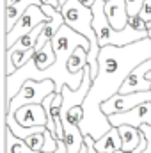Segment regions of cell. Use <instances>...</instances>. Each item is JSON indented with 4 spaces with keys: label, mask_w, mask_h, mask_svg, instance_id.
<instances>
[{
    "label": "cell",
    "mask_w": 151,
    "mask_h": 153,
    "mask_svg": "<svg viewBox=\"0 0 151 153\" xmlns=\"http://www.w3.org/2000/svg\"><path fill=\"white\" fill-rule=\"evenodd\" d=\"M151 59V39H141L126 46H103L98 57V76L93 80L87 98L84 102V119L80 130L85 135H91L94 141H100L110 128L109 116L103 114L101 103L115 96L128 75L144 61Z\"/></svg>",
    "instance_id": "1"
},
{
    "label": "cell",
    "mask_w": 151,
    "mask_h": 153,
    "mask_svg": "<svg viewBox=\"0 0 151 153\" xmlns=\"http://www.w3.org/2000/svg\"><path fill=\"white\" fill-rule=\"evenodd\" d=\"M66 25H70L73 30H76L78 34H82L84 38L89 41L91 50H89V68H91V78L94 80L98 76V57H100V43H98V36L96 30L93 27V11L85 5H82L78 0H68L62 9H61Z\"/></svg>",
    "instance_id": "2"
},
{
    "label": "cell",
    "mask_w": 151,
    "mask_h": 153,
    "mask_svg": "<svg viewBox=\"0 0 151 153\" xmlns=\"http://www.w3.org/2000/svg\"><path fill=\"white\" fill-rule=\"evenodd\" d=\"M93 11V27L96 30L100 46H126L132 43H137L141 39L150 38L148 32H139L133 27H124L121 30L114 29L105 14V0H96L91 7Z\"/></svg>",
    "instance_id": "3"
},
{
    "label": "cell",
    "mask_w": 151,
    "mask_h": 153,
    "mask_svg": "<svg viewBox=\"0 0 151 153\" xmlns=\"http://www.w3.org/2000/svg\"><path fill=\"white\" fill-rule=\"evenodd\" d=\"M53 93H55L53 80H43V82H39V80H27L23 84V87L20 89V93L11 100V103L7 107V112L14 114L18 109H21L25 105H32V103L43 105L44 98H48Z\"/></svg>",
    "instance_id": "4"
},
{
    "label": "cell",
    "mask_w": 151,
    "mask_h": 153,
    "mask_svg": "<svg viewBox=\"0 0 151 153\" xmlns=\"http://www.w3.org/2000/svg\"><path fill=\"white\" fill-rule=\"evenodd\" d=\"M46 22H48V16L44 14V11H43L39 5H30V7L25 11V14L18 20V23L14 25V29L5 34V41H4L5 50H9L18 39H21L23 36H27V34L32 32L36 27L46 23Z\"/></svg>",
    "instance_id": "5"
},
{
    "label": "cell",
    "mask_w": 151,
    "mask_h": 153,
    "mask_svg": "<svg viewBox=\"0 0 151 153\" xmlns=\"http://www.w3.org/2000/svg\"><path fill=\"white\" fill-rule=\"evenodd\" d=\"M151 102V91H141V93H130V94H121L117 93L110 100H107L105 103H101V111L105 116L112 114H121V112H128L142 103Z\"/></svg>",
    "instance_id": "6"
},
{
    "label": "cell",
    "mask_w": 151,
    "mask_h": 153,
    "mask_svg": "<svg viewBox=\"0 0 151 153\" xmlns=\"http://www.w3.org/2000/svg\"><path fill=\"white\" fill-rule=\"evenodd\" d=\"M109 121H110L112 126H123V125L135 126V128H141L142 125L151 126V102L142 103V105H139V107H135L128 112L109 116Z\"/></svg>",
    "instance_id": "7"
},
{
    "label": "cell",
    "mask_w": 151,
    "mask_h": 153,
    "mask_svg": "<svg viewBox=\"0 0 151 153\" xmlns=\"http://www.w3.org/2000/svg\"><path fill=\"white\" fill-rule=\"evenodd\" d=\"M151 71V59L139 64L124 80L121 87V94H130V93H141V91H151V80L148 78V73Z\"/></svg>",
    "instance_id": "8"
},
{
    "label": "cell",
    "mask_w": 151,
    "mask_h": 153,
    "mask_svg": "<svg viewBox=\"0 0 151 153\" xmlns=\"http://www.w3.org/2000/svg\"><path fill=\"white\" fill-rule=\"evenodd\" d=\"M14 117L21 126H27V128H30V126H46V123H48V116H46L44 107L38 105V103L25 105V107L18 109L14 112Z\"/></svg>",
    "instance_id": "9"
},
{
    "label": "cell",
    "mask_w": 151,
    "mask_h": 153,
    "mask_svg": "<svg viewBox=\"0 0 151 153\" xmlns=\"http://www.w3.org/2000/svg\"><path fill=\"white\" fill-rule=\"evenodd\" d=\"M105 14L110 22L114 29L121 30L124 27H128V9H126V2L124 0H109L105 2Z\"/></svg>",
    "instance_id": "10"
},
{
    "label": "cell",
    "mask_w": 151,
    "mask_h": 153,
    "mask_svg": "<svg viewBox=\"0 0 151 153\" xmlns=\"http://www.w3.org/2000/svg\"><path fill=\"white\" fill-rule=\"evenodd\" d=\"M30 5H39L41 7L43 2L41 0H20V2H16L13 5L5 7V13H4V16H5V34L14 29V25L18 23V20L25 14V11Z\"/></svg>",
    "instance_id": "11"
},
{
    "label": "cell",
    "mask_w": 151,
    "mask_h": 153,
    "mask_svg": "<svg viewBox=\"0 0 151 153\" xmlns=\"http://www.w3.org/2000/svg\"><path fill=\"white\" fill-rule=\"evenodd\" d=\"M119 128V134H121V143H123V152H135L141 143L144 141V134L135 128V126H128V125H123V126H117Z\"/></svg>",
    "instance_id": "12"
},
{
    "label": "cell",
    "mask_w": 151,
    "mask_h": 153,
    "mask_svg": "<svg viewBox=\"0 0 151 153\" xmlns=\"http://www.w3.org/2000/svg\"><path fill=\"white\" fill-rule=\"evenodd\" d=\"M94 148L98 153H115L123 148V143H121V134H119V128L112 126L100 141L94 143Z\"/></svg>",
    "instance_id": "13"
},
{
    "label": "cell",
    "mask_w": 151,
    "mask_h": 153,
    "mask_svg": "<svg viewBox=\"0 0 151 153\" xmlns=\"http://www.w3.org/2000/svg\"><path fill=\"white\" fill-rule=\"evenodd\" d=\"M34 61H36L38 70H41V71H44V70H48L50 66H53V64H55L57 55H55V52H53V45H52V41H50V43H46L39 52H36Z\"/></svg>",
    "instance_id": "14"
},
{
    "label": "cell",
    "mask_w": 151,
    "mask_h": 153,
    "mask_svg": "<svg viewBox=\"0 0 151 153\" xmlns=\"http://www.w3.org/2000/svg\"><path fill=\"white\" fill-rule=\"evenodd\" d=\"M89 66V52L85 48H76L73 52V55L68 61V70L71 73H82L85 68Z\"/></svg>",
    "instance_id": "15"
},
{
    "label": "cell",
    "mask_w": 151,
    "mask_h": 153,
    "mask_svg": "<svg viewBox=\"0 0 151 153\" xmlns=\"http://www.w3.org/2000/svg\"><path fill=\"white\" fill-rule=\"evenodd\" d=\"M5 153H34L23 139L16 137L7 126H5Z\"/></svg>",
    "instance_id": "16"
},
{
    "label": "cell",
    "mask_w": 151,
    "mask_h": 153,
    "mask_svg": "<svg viewBox=\"0 0 151 153\" xmlns=\"http://www.w3.org/2000/svg\"><path fill=\"white\" fill-rule=\"evenodd\" d=\"M46 132V130H44ZM44 132H39V134H34V135H30L29 139H25V143H27V146L32 150L34 153H43V148H44V141H46V137H44Z\"/></svg>",
    "instance_id": "17"
},
{
    "label": "cell",
    "mask_w": 151,
    "mask_h": 153,
    "mask_svg": "<svg viewBox=\"0 0 151 153\" xmlns=\"http://www.w3.org/2000/svg\"><path fill=\"white\" fill-rule=\"evenodd\" d=\"M124 2H126V9H128V16H139L146 0H124Z\"/></svg>",
    "instance_id": "18"
},
{
    "label": "cell",
    "mask_w": 151,
    "mask_h": 153,
    "mask_svg": "<svg viewBox=\"0 0 151 153\" xmlns=\"http://www.w3.org/2000/svg\"><path fill=\"white\" fill-rule=\"evenodd\" d=\"M128 25L133 27V29L139 30V32H148V23H146L141 16H130V18H128Z\"/></svg>",
    "instance_id": "19"
},
{
    "label": "cell",
    "mask_w": 151,
    "mask_h": 153,
    "mask_svg": "<svg viewBox=\"0 0 151 153\" xmlns=\"http://www.w3.org/2000/svg\"><path fill=\"white\" fill-rule=\"evenodd\" d=\"M139 130H141V132L144 134V137H146V148L141 153H151V126L150 125H142Z\"/></svg>",
    "instance_id": "20"
},
{
    "label": "cell",
    "mask_w": 151,
    "mask_h": 153,
    "mask_svg": "<svg viewBox=\"0 0 151 153\" xmlns=\"http://www.w3.org/2000/svg\"><path fill=\"white\" fill-rule=\"evenodd\" d=\"M146 23H151V0H146L142 9H141V14H139Z\"/></svg>",
    "instance_id": "21"
},
{
    "label": "cell",
    "mask_w": 151,
    "mask_h": 153,
    "mask_svg": "<svg viewBox=\"0 0 151 153\" xmlns=\"http://www.w3.org/2000/svg\"><path fill=\"white\" fill-rule=\"evenodd\" d=\"M41 2H43V5H52V7H55V9H59V11L62 9V7H61V4H59L57 0H41Z\"/></svg>",
    "instance_id": "22"
},
{
    "label": "cell",
    "mask_w": 151,
    "mask_h": 153,
    "mask_svg": "<svg viewBox=\"0 0 151 153\" xmlns=\"http://www.w3.org/2000/svg\"><path fill=\"white\" fill-rule=\"evenodd\" d=\"M78 2H80L82 5H85V7H89V9H91V7L94 5V2H96V0H78Z\"/></svg>",
    "instance_id": "23"
},
{
    "label": "cell",
    "mask_w": 151,
    "mask_h": 153,
    "mask_svg": "<svg viewBox=\"0 0 151 153\" xmlns=\"http://www.w3.org/2000/svg\"><path fill=\"white\" fill-rule=\"evenodd\" d=\"M148 78H150V80H151V71H150V73H148Z\"/></svg>",
    "instance_id": "24"
},
{
    "label": "cell",
    "mask_w": 151,
    "mask_h": 153,
    "mask_svg": "<svg viewBox=\"0 0 151 153\" xmlns=\"http://www.w3.org/2000/svg\"><path fill=\"white\" fill-rule=\"evenodd\" d=\"M148 29H151V23H148Z\"/></svg>",
    "instance_id": "25"
},
{
    "label": "cell",
    "mask_w": 151,
    "mask_h": 153,
    "mask_svg": "<svg viewBox=\"0 0 151 153\" xmlns=\"http://www.w3.org/2000/svg\"><path fill=\"white\" fill-rule=\"evenodd\" d=\"M105 2H109V0H105Z\"/></svg>",
    "instance_id": "26"
}]
</instances>
